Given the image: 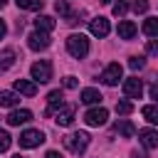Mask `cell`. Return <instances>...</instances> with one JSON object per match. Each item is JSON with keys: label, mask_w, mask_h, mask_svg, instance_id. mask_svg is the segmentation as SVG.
<instances>
[{"label": "cell", "mask_w": 158, "mask_h": 158, "mask_svg": "<svg viewBox=\"0 0 158 158\" xmlns=\"http://www.w3.org/2000/svg\"><path fill=\"white\" fill-rule=\"evenodd\" d=\"M86 146H89V133L86 131H74V133L64 136V148L74 156H81L86 151Z\"/></svg>", "instance_id": "obj_1"}, {"label": "cell", "mask_w": 158, "mask_h": 158, "mask_svg": "<svg viewBox=\"0 0 158 158\" xmlns=\"http://www.w3.org/2000/svg\"><path fill=\"white\" fill-rule=\"evenodd\" d=\"M67 52L77 59H84L89 54V40L84 35H69L67 37Z\"/></svg>", "instance_id": "obj_2"}, {"label": "cell", "mask_w": 158, "mask_h": 158, "mask_svg": "<svg viewBox=\"0 0 158 158\" xmlns=\"http://www.w3.org/2000/svg\"><path fill=\"white\" fill-rule=\"evenodd\" d=\"M30 74H32L35 84H37V81H40V84H47V81L52 79V64H49L47 59H40V62H35V64L30 67Z\"/></svg>", "instance_id": "obj_3"}, {"label": "cell", "mask_w": 158, "mask_h": 158, "mask_svg": "<svg viewBox=\"0 0 158 158\" xmlns=\"http://www.w3.org/2000/svg\"><path fill=\"white\" fill-rule=\"evenodd\" d=\"M20 146L22 148H37V146H42L44 143V133L42 131H37V128H27V131H22L20 133Z\"/></svg>", "instance_id": "obj_4"}, {"label": "cell", "mask_w": 158, "mask_h": 158, "mask_svg": "<svg viewBox=\"0 0 158 158\" xmlns=\"http://www.w3.org/2000/svg\"><path fill=\"white\" fill-rule=\"evenodd\" d=\"M121 74H123L121 64H118V62H111V64L101 72V77H99V79H101L106 86H116V84H118V79H121Z\"/></svg>", "instance_id": "obj_5"}, {"label": "cell", "mask_w": 158, "mask_h": 158, "mask_svg": "<svg viewBox=\"0 0 158 158\" xmlns=\"http://www.w3.org/2000/svg\"><path fill=\"white\" fill-rule=\"evenodd\" d=\"M49 44H52V40H49L47 32H37V30H35V32L27 37V47L35 49V52H42V49H47Z\"/></svg>", "instance_id": "obj_6"}, {"label": "cell", "mask_w": 158, "mask_h": 158, "mask_svg": "<svg viewBox=\"0 0 158 158\" xmlns=\"http://www.w3.org/2000/svg\"><path fill=\"white\" fill-rule=\"evenodd\" d=\"M84 121H86L89 126H104V123L109 121V111H106L104 106H96V109H89V111L84 114Z\"/></svg>", "instance_id": "obj_7"}, {"label": "cell", "mask_w": 158, "mask_h": 158, "mask_svg": "<svg viewBox=\"0 0 158 158\" xmlns=\"http://www.w3.org/2000/svg\"><path fill=\"white\" fill-rule=\"evenodd\" d=\"M123 94H126L128 99H141V94H143V81H141L138 77H128V79L123 81Z\"/></svg>", "instance_id": "obj_8"}, {"label": "cell", "mask_w": 158, "mask_h": 158, "mask_svg": "<svg viewBox=\"0 0 158 158\" xmlns=\"http://www.w3.org/2000/svg\"><path fill=\"white\" fill-rule=\"evenodd\" d=\"M89 32L94 37H106L111 32V25H109L106 17H94V20H89Z\"/></svg>", "instance_id": "obj_9"}, {"label": "cell", "mask_w": 158, "mask_h": 158, "mask_svg": "<svg viewBox=\"0 0 158 158\" xmlns=\"http://www.w3.org/2000/svg\"><path fill=\"white\" fill-rule=\"evenodd\" d=\"M62 106H64V94H62L59 89L49 91V94H47V111H44V114H47V116H49V114H57Z\"/></svg>", "instance_id": "obj_10"}, {"label": "cell", "mask_w": 158, "mask_h": 158, "mask_svg": "<svg viewBox=\"0 0 158 158\" xmlns=\"http://www.w3.org/2000/svg\"><path fill=\"white\" fill-rule=\"evenodd\" d=\"M138 141H141V146L143 148H158V131H153V128H143V131H138Z\"/></svg>", "instance_id": "obj_11"}, {"label": "cell", "mask_w": 158, "mask_h": 158, "mask_svg": "<svg viewBox=\"0 0 158 158\" xmlns=\"http://www.w3.org/2000/svg\"><path fill=\"white\" fill-rule=\"evenodd\" d=\"M54 121H57L59 126H72V121H74V106H72V104H64V106L54 114Z\"/></svg>", "instance_id": "obj_12"}, {"label": "cell", "mask_w": 158, "mask_h": 158, "mask_svg": "<svg viewBox=\"0 0 158 158\" xmlns=\"http://www.w3.org/2000/svg\"><path fill=\"white\" fill-rule=\"evenodd\" d=\"M30 121H32V111H27V109H15L7 116V123L10 126H20V123H30Z\"/></svg>", "instance_id": "obj_13"}, {"label": "cell", "mask_w": 158, "mask_h": 158, "mask_svg": "<svg viewBox=\"0 0 158 158\" xmlns=\"http://www.w3.org/2000/svg\"><path fill=\"white\" fill-rule=\"evenodd\" d=\"M15 91L25 94V96H35L37 94V84L30 81V79H15Z\"/></svg>", "instance_id": "obj_14"}, {"label": "cell", "mask_w": 158, "mask_h": 158, "mask_svg": "<svg viewBox=\"0 0 158 158\" xmlns=\"http://www.w3.org/2000/svg\"><path fill=\"white\" fill-rule=\"evenodd\" d=\"M54 25H57V22H54L49 15H37V17H35V30H37V32H47V35H49V32L54 30Z\"/></svg>", "instance_id": "obj_15"}, {"label": "cell", "mask_w": 158, "mask_h": 158, "mask_svg": "<svg viewBox=\"0 0 158 158\" xmlns=\"http://www.w3.org/2000/svg\"><path fill=\"white\" fill-rule=\"evenodd\" d=\"M116 32H118L121 40H133V35L138 32V27H136L131 20H123V22H118V30H116Z\"/></svg>", "instance_id": "obj_16"}, {"label": "cell", "mask_w": 158, "mask_h": 158, "mask_svg": "<svg viewBox=\"0 0 158 158\" xmlns=\"http://www.w3.org/2000/svg\"><path fill=\"white\" fill-rule=\"evenodd\" d=\"M114 131H116V133H121V136H126V138L136 136V126H133V123H131L128 118H121V121H116Z\"/></svg>", "instance_id": "obj_17"}, {"label": "cell", "mask_w": 158, "mask_h": 158, "mask_svg": "<svg viewBox=\"0 0 158 158\" xmlns=\"http://www.w3.org/2000/svg\"><path fill=\"white\" fill-rule=\"evenodd\" d=\"M17 104H20V94L17 91H0V106L2 109L17 106Z\"/></svg>", "instance_id": "obj_18"}, {"label": "cell", "mask_w": 158, "mask_h": 158, "mask_svg": "<svg viewBox=\"0 0 158 158\" xmlns=\"http://www.w3.org/2000/svg\"><path fill=\"white\" fill-rule=\"evenodd\" d=\"M54 10H57V12H59V15H62V17H64L69 25H74V22H77V15H72V10H69V5H67L64 0H57Z\"/></svg>", "instance_id": "obj_19"}, {"label": "cell", "mask_w": 158, "mask_h": 158, "mask_svg": "<svg viewBox=\"0 0 158 158\" xmlns=\"http://www.w3.org/2000/svg\"><path fill=\"white\" fill-rule=\"evenodd\" d=\"M12 64H15V49H10V47H7V49H2V52H0V72L10 69Z\"/></svg>", "instance_id": "obj_20"}, {"label": "cell", "mask_w": 158, "mask_h": 158, "mask_svg": "<svg viewBox=\"0 0 158 158\" xmlns=\"http://www.w3.org/2000/svg\"><path fill=\"white\" fill-rule=\"evenodd\" d=\"M101 99H104V96L99 94V89H84V91H81V101L89 104V106H91V104H99Z\"/></svg>", "instance_id": "obj_21"}, {"label": "cell", "mask_w": 158, "mask_h": 158, "mask_svg": "<svg viewBox=\"0 0 158 158\" xmlns=\"http://www.w3.org/2000/svg\"><path fill=\"white\" fill-rule=\"evenodd\" d=\"M141 114H143V118H146L148 123H158V104H148V106H143Z\"/></svg>", "instance_id": "obj_22"}, {"label": "cell", "mask_w": 158, "mask_h": 158, "mask_svg": "<svg viewBox=\"0 0 158 158\" xmlns=\"http://www.w3.org/2000/svg\"><path fill=\"white\" fill-rule=\"evenodd\" d=\"M143 32H146L148 37H158V17L143 20Z\"/></svg>", "instance_id": "obj_23"}, {"label": "cell", "mask_w": 158, "mask_h": 158, "mask_svg": "<svg viewBox=\"0 0 158 158\" xmlns=\"http://www.w3.org/2000/svg\"><path fill=\"white\" fill-rule=\"evenodd\" d=\"M42 0H17V7L20 10H42Z\"/></svg>", "instance_id": "obj_24"}, {"label": "cell", "mask_w": 158, "mask_h": 158, "mask_svg": "<svg viewBox=\"0 0 158 158\" xmlns=\"http://www.w3.org/2000/svg\"><path fill=\"white\" fill-rule=\"evenodd\" d=\"M131 111H133V104H131V101H126V99H123V101H116V114L128 116Z\"/></svg>", "instance_id": "obj_25"}, {"label": "cell", "mask_w": 158, "mask_h": 158, "mask_svg": "<svg viewBox=\"0 0 158 158\" xmlns=\"http://www.w3.org/2000/svg\"><path fill=\"white\" fill-rule=\"evenodd\" d=\"M126 12H128V2H126V0H116V2H114V15H116V17H123Z\"/></svg>", "instance_id": "obj_26"}, {"label": "cell", "mask_w": 158, "mask_h": 158, "mask_svg": "<svg viewBox=\"0 0 158 158\" xmlns=\"http://www.w3.org/2000/svg\"><path fill=\"white\" fill-rule=\"evenodd\" d=\"M10 143H12V138H10V133H7L5 128H0V153H5V151L10 148Z\"/></svg>", "instance_id": "obj_27"}, {"label": "cell", "mask_w": 158, "mask_h": 158, "mask_svg": "<svg viewBox=\"0 0 158 158\" xmlns=\"http://www.w3.org/2000/svg\"><path fill=\"white\" fill-rule=\"evenodd\" d=\"M128 67H131V69H143V67H146V59H143V57H131V59H128Z\"/></svg>", "instance_id": "obj_28"}, {"label": "cell", "mask_w": 158, "mask_h": 158, "mask_svg": "<svg viewBox=\"0 0 158 158\" xmlns=\"http://www.w3.org/2000/svg\"><path fill=\"white\" fill-rule=\"evenodd\" d=\"M133 12H146L148 10V0H133Z\"/></svg>", "instance_id": "obj_29"}, {"label": "cell", "mask_w": 158, "mask_h": 158, "mask_svg": "<svg viewBox=\"0 0 158 158\" xmlns=\"http://www.w3.org/2000/svg\"><path fill=\"white\" fill-rule=\"evenodd\" d=\"M146 52L148 54H158V40H148L146 42Z\"/></svg>", "instance_id": "obj_30"}, {"label": "cell", "mask_w": 158, "mask_h": 158, "mask_svg": "<svg viewBox=\"0 0 158 158\" xmlns=\"http://www.w3.org/2000/svg\"><path fill=\"white\" fill-rule=\"evenodd\" d=\"M64 86H67V89H74V86H77V79H74V77H64Z\"/></svg>", "instance_id": "obj_31"}, {"label": "cell", "mask_w": 158, "mask_h": 158, "mask_svg": "<svg viewBox=\"0 0 158 158\" xmlns=\"http://www.w3.org/2000/svg\"><path fill=\"white\" fill-rule=\"evenodd\" d=\"M151 99H156V101H158V81L151 86Z\"/></svg>", "instance_id": "obj_32"}, {"label": "cell", "mask_w": 158, "mask_h": 158, "mask_svg": "<svg viewBox=\"0 0 158 158\" xmlns=\"http://www.w3.org/2000/svg\"><path fill=\"white\" fill-rule=\"evenodd\" d=\"M44 158H62V153H59V151H47Z\"/></svg>", "instance_id": "obj_33"}, {"label": "cell", "mask_w": 158, "mask_h": 158, "mask_svg": "<svg viewBox=\"0 0 158 158\" xmlns=\"http://www.w3.org/2000/svg\"><path fill=\"white\" fill-rule=\"evenodd\" d=\"M5 35H7V27H5V22H2V20H0V40H2V37H5Z\"/></svg>", "instance_id": "obj_34"}, {"label": "cell", "mask_w": 158, "mask_h": 158, "mask_svg": "<svg viewBox=\"0 0 158 158\" xmlns=\"http://www.w3.org/2000/svg\"><path fill=\"white\" fill-rule=\"evenodd\" d=\"M131 158H146V156H138V153H133V156H131Z\"/></svg>", "instance_id": "obj_35"}, {"label": "cell", "mask_w": 158, "mask_h": 158, "mask_svg": "<svg viewBox=\"0 0 158 158\" xmlns=\"http://www.w3.org/2000/svg\"><path fill=\"white\" fill-rule=\"evenodd\" d=\"M5 2H7V0H0V7H5Z\"/></svg>", "instance_id": "obj_36"}, {"label": "cell", "mask_w": 158, "mask_h": 158, "mask_svg": "<svg viewBox=\"0 0 158 158\" xmlns=\"http://www.w3.org/2000/svg\"><path fill=\"white\" fill-rule=\"evenodd\" d=\"M12 158H25V156H20V153H17V156H12Z\"/></svg>", "instance_id": "obj_37"}, {"label": "cell", "mask_w": 158, "mask_h": 158, "mask_svg": "<svg viewBox=\"0 0 158 158\" xmlns=\"http://www.w3.org/2000/svg\"><path fill=\"white\" fill-rule=\"evenodd\" d=\"M99 2H111V0H99Z\"/></svg>", "instance_id": "obj_38"}]
</instances>
